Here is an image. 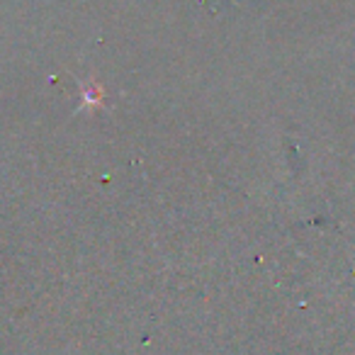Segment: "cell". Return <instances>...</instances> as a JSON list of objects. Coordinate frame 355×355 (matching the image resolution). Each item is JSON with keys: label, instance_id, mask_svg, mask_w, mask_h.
I'll list each match as a JSON object with an SVG mask.
<instances>
[{"label": "cell", "instance_id": "1", "mask_svg": "<svg viewBox=\"0 0 355 355\" xmlns=\"http://www.w3.org/2000/svg\"><path fill=\"white\" fill-rule=\"evenodd\" d=\"M78 90H80L78 112H83V110H103L105 107V88L100 83H95V80H80Z\"/></svg>", "mask_w": 355, "mask_h": 355}]
</instances>
